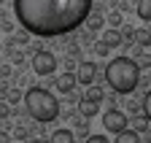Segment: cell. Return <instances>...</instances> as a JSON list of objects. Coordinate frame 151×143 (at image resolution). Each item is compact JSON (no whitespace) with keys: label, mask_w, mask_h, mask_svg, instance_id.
Instances as JSON below:
<instances>
[{"label":"cell","mask_w":151,"mask_h":143,"mask_svg":"<svg viewBox=\"0 0 151 143\" xmlns=\"http://www.w3.org/2000/svg\"><path fill=\"white\" fill-rule=\"evenodd\" d=\"M14 14L27 35L62 38L86 22L92 0H14Z\"/></svg>","instance_id":"1"},{"label":"cell","mask_w":151,"mask_h":143,"mask_svg":"<svg viewBox=\"0 0 151 143\" xmlns=\"http://www.w3.org/2000/svg\"><path fill=\"white\" fill-rule=\"evenodd\" d=\"M105 84L113 89L116 95H129L132 89H138L140 84V68L132 57H116L111 60L105 68Z\"/></svg>","instance_id":"2"},{"label":"cell","mask_w":151,"mask_h":143,"mask_svg":"<svg viewBox=\"0 0 151 143\" xmlns=\"http://www.w3.org/2000/svg\"><path fill=\"white\" fill-rule=\"evenodd\" d=\"M22 100H24L27 114H30L38 124H49V121H54L57 116L62 114V103L57 100L46 86H30Z\"/></svg>","instance_id":"3"},{"label":"cell","mask_w":151,"mask_h":143,"mask_svg":"<svg viewBox=\"0 0 151 143\" xmlns=\"http://www.w3.org/2000/svg\"><path fill=\"white\" fill-rule=\"evenodd\" d=\"M103 127H105V132L119 135V132H124V130L129 127V116H127L124 111H119V108H108V111L103 114Z\"/></svg>","instance_id":"4"},{"label":"cell","mask_w":151,"mask_h":143,"mask_svg":"<svg viewBox=\"0 0 151 143\" xmlns=\"http://www.w3.org/2000/svg\"><path fill=\"white\" fill-rule=\"evenodd\" d=\"M54 68H57V57L51 54V51L38 49L35 54H32V70H35L38 76H51Z\"/></svg>","instance_id":"5"},{"label":"cell","mask_w":151,"mask_h":143,"mask_svg":"<svg viewBox=\"0 0 151 143\" xmlns=\"http://www.w3.org/2000/svg\"><path fill=\"white\" fill-rule=\"evenodd\" d=\"M76 84H81V86H92L94 78H97V65H94L92 60H84L78 62V68H76Z\"/></svg>","instance_id":"6"},{"label":"cell","mask_w":151,"mask_h":143,"mask_svg":"<svg viewBox=\"0 0 151 143\" xmlns=\"http://www.w3.org/2000/svg\"><path fill=\"white\" fill-rule=\"evenodd\" d=\"M54 86L60 89L62 95H70L73 89H76V76H73V73H60V76H57V81H54Z\"/></svg>","instance_id":"7"},{"label":"cell","mask_w":151,"mask_h":143,"mask_svg":"<svg viewBox=\"0 0 151 143\" xmlns=\"http://www.w3.org/2000/svg\"><path fill=\"white\" fill-rule=\"evenodd\" d=\"M49 143H76V135H73V130L60 127V130H54V132H51Z\"/></svg>","instance_id":"8"},{"label":"cell","mask_w":151,"mask_h":143,"mask_svg":"<svg viewBox=\"0 0 151 143\" xmlns=\"http://www.w3.org/2000/svg\"><path fill=\"white\" fill-rule=\"evenodd\" d=\"M97 111H100V105H97V103H89V100H81V103H78V114H81L84 119L97 116Z\"/></svg>","instance_id":"9"},{"label":"cell","mask_w":151,"mask_h":143,"mask_svg":"<svg viewBox=\"0 0 151 143\" xmlns=\"http://www.w3.org/2000/svg\"><path fill=\"white\" fill-rule=\"evenodd\" d=\"M103 97H105V92H103V86H100V84H97V86L92 84V86L86 89V92H84V100H89V103H97V105L103 103Z\"/></svg>","instance_id":"10"},{"label":"cell","mask_w":151,"mask_h":143,"mask_svg":"<svg viewBox=\"0 0 151 143\" xmlns=\"http://www.w3.org/2000/svg\"><path fill=\"white\" fill-rule=\"evenodd\" d=\"M103 43H105L108 49L124 46V43H122V35H119V30H105V35H103Z\"/></svg>","instance_id":"11"},{"label":"cell","mask_w":151,"mask_h":143,"mask_svg":"<svg viewBox=\"0 0 151 143\" xmlns=\"http://www.w3.org/2000/svg\"><path fill=\"white\" fill-rule=\"evenodd\" d=\"M135 14H138V19H143V22H151V0H138Z\"/></svg>","instance_id":"12"},{"label":"cell","mask_w":151,"mask_h":143,"mask_svg":"<svg viewBox=\"0 0 151 143\" xmlns=\"http://www.w3.org/2000/svg\"><path fill=\"white\" fill-rule=\"evenodd\" d=\"M132 43H135V49H146V46H151V32L148 30H135V41H132Z\"/></svg>","instance_id":"13"},{"label":"cell","mask_w":151,"mask_h":143,"mask_svg":"<svg viewBox=\"0 0 151 143\" xmlns=\"http://www.w3.org/2000/svg\"><path fill=\"white\" fill-rule=\"evenodd\" d=\"M113 143H140V135L135 132V130H124V132H119L116 135V140H113Z\"/></svg>","instance_id":"14"},{"label":"cell","mask_w":151,"mask_h":143,"mask_svg":"<svg viewBox=\"0 0 151 143\" xmlns=\"http://www.w3.org/2000/svg\"><path fill=\"white\" fill-rule=\"evenodd\" d=\"M84 24H86V27H89V30L94 32V30H100V27L105 24V19H103V16H100V14H89V16H86V22H84Z\"/></svg>","instance_id":"15"},{"label":"cell","mask_w":151,"mask_h":143,"mask_svg":"<svg viewBox=\"0 0 151 143\" xmlns=\"http://www.w3.org/2000/svg\"><path fill=\"white\" fill-rule=\"evenodd\" d=\"M105 22L111 24V30H119V27H124V16H122V11H113V14H108Z\"/></svg>","instance_id":"16"},{"label":"cell","mask_w":151,"mask_h":143,"mask_svg":"<svg viewBox=\"0 0 151 143\" xmlns=\"http://www.w3.org/2000/svg\"><path fill=\"white\" fill-rule=\"evenodd\" d=\"M140 114H143V119L151 124V89L143 95V111H140Z\"/></svg>","instance_id":"17"},{"label":"cell","mask_w":151,"mask_h":143,"mask_svg":"<svg viewBox=\"0 0 151 143\" xmlns=\"http://www.w3.org/2000/svg\"><path fill=\"white\" fill-rule=\"evenodd\" d=\"M129 130H135L138 135H140V132H148V121H146L143 116H135V121H132V127H129Z\"/></svg>","instance_id":"18"},{"label":"cell","mask_w":151,"mask_h":143,"mask_svg":"<svg viewBox=\"0 0 151 143\" xmlns=\"http://www.w3.org/2000/svg\"><path fill=\"white\" fill-rule=\"evenodd\" d=\"M122 32V43H132V41H135V30H132V27H119Z\"/></svg>","instance_id":"19"},{"label":"cell","mask_w":151,"mask_h":143,"mask_svg":"<svg viewBox=\"0 0 151 143\" xmlns=\"http://www.w3.org/2000/svg\"><path fill=\"white\" fill-rule=\"evenodd\" d=\"M124 114H132V116H140V105H138L135 100H129V103H127V111H124Z\"/></svg>","instance_id":"20"},{"label":"cell","mask_w":151,"mask_h":143,"mask_svg":"<svg viewBox=\"0 0 151 143\" xmlns=\"http://www.w3.org/2000/svg\"><path fill=\"white\" fill-rule=\"evenodd\" d=\"M94 51H97V57H108V54H111V49H108L103 41H100V43H94Z\"/></svg>","instance_id":"21"},{"label":"cell","mask_w":151,"mask_h":143,"mask_svg":"<svg viewBox=\"0 0 151 143\" xmlns=\"http://www.w3.org/2000/svg\"><path fill=\"white\" fill-rule=\"evenodd\" d=\"M14 135L19 138V143H22V140H27V138H30V130H27V127H16V130H14Z\"/></svg>","instance_id":"22"},{"label":"cell","mask_w":151,"mask_h":143,"mask_svg":"<svg viewBox=\"0 0 151 143\" xmlns=\"http://www.w3.org/2000/svg\"><path fill=\"white\" fill-rule=\"evenodd\" d=\"M8 57H11L14 65H22L24 62V54H22V51H8Z\"/></svg>","instance_id":"23"},{"label":"cell","mask_w":151,"mask_h":143,"mask_svg":"<svg viewBox=\"0 0 151 143\" xmlns=\"http://www.w3.org/2000/svg\"><path fill=\"white\" fill-rule=\"evenodd\" d=\"M84 143H111V140H108L105 135H89V138H86Z\"/></svg>","instance_id":"24"},{"label":"cell","mask_w":151,"mask_h":143,"mask_svg":"<svg viewBox=\"0 0 151 143\" xmlns=\"http://www.w3.org/2000/svg\"><path fill=\"white\" fill-rule=\"evenodd\" d=\"M11 116V105L8 103H0V119H8Z\"/></svg>","instance_id":"25"},{"label":"cell","mask_w":151,"mask_h":143,"mask_svg":"<svg viewBox=\"0 0 151 143\" xmlns=\"http://www.w3.org/2000/svg\"><path fill=\"white\" fill-rule=\"evenodd\" d=\"M6 97H8V103H16L19 97H22V95H19V89H11V92H8Z\"/></svg>","instance_id":"26"},{"label":"cell","mask_w":151,"mask_h":143,"mask_svg":"<svg viewBox=\"0 0 151 143\" xmlns=\"http://www.w3.org/2000/svg\"><path fill=\"white\" fill-rule=\"evenodd\" d=\"M11 41H16V43H27V41H30V35H27V32H19L16 38H11Z\"/></svg>","instance_id":"27"},{"label":"cell","mask_w":151,"mask_h":143,"mask_svg":"<svg viewBox=\"0 0 151 143\" xmlns=\"http://www.w3.org/2000/svg\"><path fill=\"white\" fill-rule=\"evenodd\" d=\"M0 143H11V135L8 132H0Z\"/></svg>","instance_id":"28"},{"label":"cell","mask_w":151,"mask_h":143,"mask_svg":"<svg viewBox=\"0 0 151 143\" xmlns=\"http://www.w3.org/2000/svg\"><path fill=\"white\" fill-rule=\"evenodd\" d=\"M30 143H46V140H43V138H32Z\"/></svg>","instance_id":"29"}]
</instances>
